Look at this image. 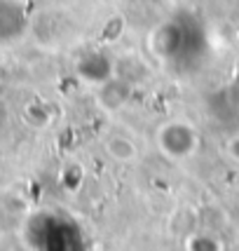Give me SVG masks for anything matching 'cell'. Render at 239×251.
<instances>
[{"mask_svg":"<svg viewBox=\"0 0 239 251\" xmlns=\"http://www.w3.org/2000/svg\"><path fill=\"white\" fill-rule=\"evenodd\" d=\"M197 146H199V136H197L195 127L188 122L171 120L164 122L157 129V148L171 160H185L195 155Z\"/></svg>","mask_w":239,"mask_h":251,"instance_id":"cell-1","label":"cell"},{"mask_svg":"<svg viewBox=\"0 0 239 251\" xmlns=\"http://www.w3.org/2000/svg\"><path fill=\"white\" fill-rule=\"evenodd\" d=\"M77 73L85 77L87 82H94V85H103L106 80L115 75V64H113V59H108L106 54H87L80 59V64H77Z\"/></svg>","mask_w":239,"mask_h":251,"instance_id":"cell-2","label":"cell"},{"mask_svg":"<svg viewBox=\"0 0 239 251\" xmlns=\"http://www.w3.org/2000/svg\"><path fill=\"white\" fill-rule=\"evenodd\" d=\"M181 28L176 26V24H164V26H160L157 31L152 33V52L157 56H162V59H174L178 52H181V47H183V43H181Z\"/></svg>","mask_w":239,"mask_h":251,"instance_id":"cell-3","label":"cell"},{"mask_svg":"<svg viewBox=\"0 0 239 251\" xmlns=\"http://www.w3.org/2000/svg\"><path fill=\"white\" fill-rule=\"evenodd\" d=\"M101 89V103L103 108L108 110H115L120 106H124L131 97V85L127 77H120V75H113L110 80H106L103 85H98Z\"/></svg>","mask_w":239,"mask_h":251,"instance_id":"cell-4","label":"cell"},{"mask_svg":"<svg viewBox=\"0 0 239 251\" xmlns=\"http://www.w3.org/2000/svg\"><path fill=\"white\" fill-rule=\"evenodd\" d=\"M106 151L120 162H131V160H136V153H139L136 143L131 141L129 136H122V134H113L110 136L106 141Z\"/></svg>","mask_w":239,"mask_h":251,"instance_id":"cell-5","label":"cell"},{"mask_svg":"<svg viewBox=\"0 0 239 251\" xmlns=\"http://www.w3.org/2000/svg\"><path fill=\"white\" fill-rule=\"evenodd\" d=\"M190 251H218V244L209 237H195L190 242Z\"/></svg>","mask_w":239,"mask_h":251,"instance_id":"cell-6","label":"cell"},{"mask_svg":"<svg viewBox=\"0 0 239 251\" xmlns=\"http://www.w3.org/2000/svg\"><path fill=\"white\" fill-rule=\"evenodd\" d=\"M228 155L235 160V162H239V134L237 136H232L228 141Z\"/></svg>","mask_w":239,"mask_h":251,"instance_id":"cell-7","label":"cell"},{"mask_svg":"<svg viewBox=\"0 0 239 251\" xmlns=\"http://www.w3.org/2000/svg\"><path fill=\"white\" fill-rule=\"evenodd\" d=\"M5 120H7V110H5V106L0 103V127L5 125Z\"/></svg>","mask_w":239,"mask_h":251,"instance_id":"cell-8","label":"cell"}]
</instances>
